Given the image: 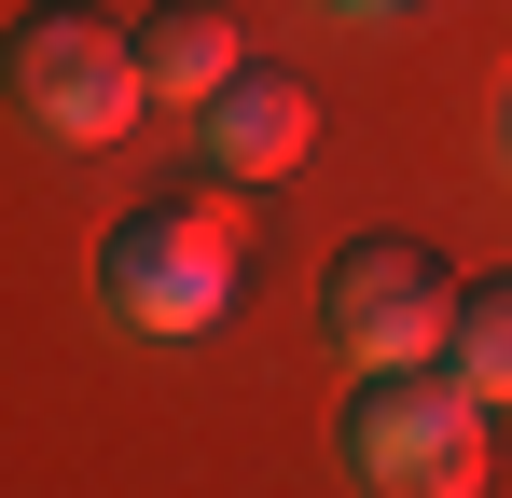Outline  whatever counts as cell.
Segmentation results:
<instances>
[{"label":"cell","instance_id":"277c9868","mask_svg":"<svg viewBox=\"0 0 512 498\" xmlns=\"http://www.w3.org/2000/svg\"><path fill=\"white\" fill-rule=\"evenodd\" d=\"M443 332H457V277L429 236H346L319 263V346L346 374H416L443 360Z\"/></svg>","mask_w":512,"mask_h":498},{"label":"cell","instance_id":"52a82bcc","mask_svg":"<svg viewBox=\"0 0 512 498\" xmlns=\"http://www.w3.org/2000/svg\"><path fill=\"white\" fill-rule=\"evenodd\" d=\"M443 374L485 415H512V277H457V332H443Z\"/></svg>","mask_w":512,"mask_h":498},{"label":"cell","instance_id":"6da1fadb","mask_svg":"<svg viewBox=\"0 0 512 498\" xmlns=\"http://www.w3.org/2000/svg\"><path fill=\"white\" fill-rule=\"evenodd\" d=\"M84 277H97V319H111V332L194 346V332L236 319V291H250V194H236V208H208V194L125 208V222L84 249Z\"/></svg>","mask_w":512,"mask_h":498},{"label":"cell","instance_id":"8992f818","mask_svg":"<svg viewBox=\"0 0 512 498\" xmlns=\"http://www.w3.org/2000/svg\"><path fill=\"white\" fill-rule=\"evenodd\" d=\"M125 42H139V83H153L167 111H208L222 83L250 70V28H236L222 0H153V14H139Z\"/></svg>","mask_w":512,"mask_h":498},{"label":"cell","instance_id":"5b68a950","mask_svg":"<svg viewBox=\"0 0 512 498\" xmlns=\"http://www.w3.org/2000/svg\"><path fill=\"white\" fill-rule=\"evenodd\" d=\"M305 139H319V83L291 70V56H250V70L194 111V153H208V180H236V194L291 180V166H305Z\"/></svg>","mask_w":512,"mask_h":498},{"label":"cell","instance_id":"7a4b0ae2","mask_svg":"<svg viewBox=\"0 0 512 498\" xmlns=\"http://www.w3.org/2000/svg\"><path fill=\"white\" fill-rule=\"evenodd\" d=\"M333 457H346L360 498H485V471H499V415L471 402L443 360H416V374H346Z\"/></svg>","mask_w":512,"mask_h":498},{"label":"cell","instance_id":"3957f363","mask_svg":"<svg viewBox=\"0 0 512 498\" xmlns=\"http://www.w3.org/2000/svg\"><path fill=\"white\" fill-rule=\"evenodd\" d=\"M0 97H14V125L56 139V153H111V139H139V111H153L139 42H125L111 14H84V0H42V14L0 28Z\"/></svg>","mask_w":512,"mask_h":498},{"label":"cell","instance_id":"ba28073f","mask_svg":"<svg viewBox=\"0 0 512 498\" xmlns=\"http://www.w3.org/2000/svg\"><path fill=\"white\" fill-rule=\"evenodd\" d=\"M333 14H416V0H333Z\"/></svg>","mask_w":512,"mask_h":498},{"label":"cell","instance_id":"9c48e42d","mask_svg":"<svg viewBox=\"0 0 512 498\" xmlns=\"http://www.w3.org/2000/svg\"><path fill=\"white\" fill-rule=\"evenodd\" d=\"M499 166H512V83H499Z\"/></svg>","mask_w":512,"mask_h":498}]
</instances>
